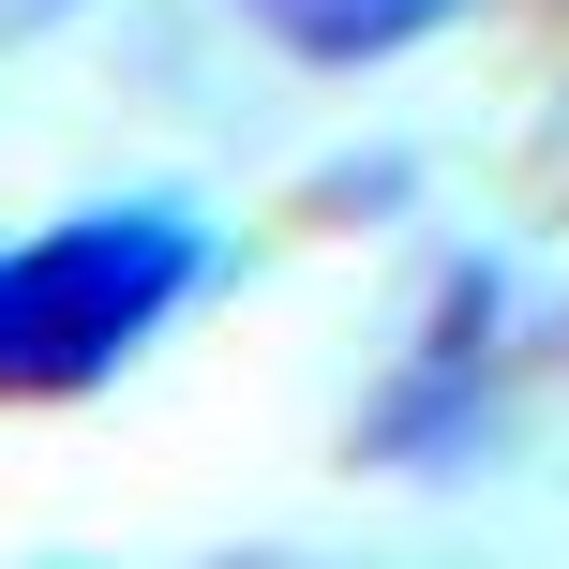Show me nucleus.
Here are the masks:
<instances>
[{
  "label": "nucleus",
  "instance_id": "f257e3e1",
  "mask_svg": "<svg viewBox=\"0 0 569 569\" xmlns=\"http://www.w3.org/2000/svg\"><path fill=\"white\" fill-rule=\"evenodd\" d=\"M210 284V226L166 196L136 210H60V226L0 240V405L106 390L120 360L180 330V300Z\"/></svg>",
  "mask_w": 569,
  "mask_h": 569
},
{
  "label": "nucleus",
  "instance_id": "f03ea898",
  "mask_svg": "<svg viewBox=\"0 0 569 569\" xmlns=\"http://www.w3.org/2000/svg\"><path fill=\"white\" fill-rule=\"evenodd\" d=\"M240 16H256L284 60H315V76H375V60H405L420 30H450L465 0H240Z\"/></svg>",
  "mask_w": 569,
  "mask_h": 569
}]
</instances>
